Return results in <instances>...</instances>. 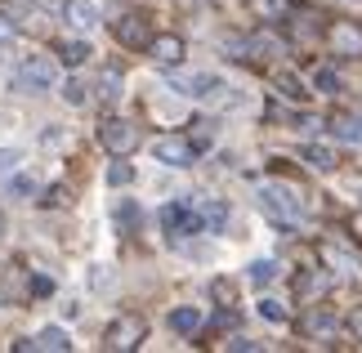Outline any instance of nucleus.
Instances as JSON below:
<instances>
[{
  "label": "nucleus",
  "instance_id": "obj_2",
  "mask_svg": "<svg viewBox=\"0 0 362 353\" xmlns=\"http://www.w3.org/2000/svg\"><path fill=\"white\" fill-rule=\"evenodd\" d=\"M255 202H259V210H264V215H273V219H282V224L300 219V210H304L300 192H296V188H286V183H259Z\"/></svg>",
  "mask_w": 362,
  "mask_h": 353
},
{
  "label": "nucleus",
  "instance_id": "obj_13",
  "mask_svg": "<svg viewBox=\"0 0 362 353\" xmlns=\"http://www.w3.org/2000/svg\"><path fill=\"white\" fill-rule=\"evenodd\" d=\"M86 59H90V45H86V40H59V63L63 67H81Z\"/></svg>",
  "mask_w": 362,
  "mask_h": 353
},
{
  "label": "nucleus",
  "instance_id": "obj_3",
  "mask_svg": "<svg viewBox=\"0 0 362 353\" xmlns=\"http://www.w3.org/2000/svg\"><path fill=\"white\" fill-rule=\"evenodd\" d=\"M59 81V63L49 54H27V59L13 67V86L18 90H54Z\"/></svg>",
  "mask_w": 362,
  "mask_h": 353
},
{
  "label": "nucleus",
  "instance_id": "obj_10",
  "mask_svg": "<svg viewBox=\"0 0 362 353\" xmlns=\"http://www.w3.org/2000/svg\"><path fill=\"white\" fill-rule=\"evenodd\" d=\"M197 215L206 224V233H219V228H228V206L219 202V197H206V202L197 206Z\"/></svg>",
  "mask_w": 362,
  "mask_h": 353
},
{
  "label": "nucleus",
  "instance_id": "obj_34",
  "mask_svg": "<svg viewBox=\"0 0 362 353\" xmlns=\"http://www.w3.org/2000/svg\"><path fill=\"white\" fill-rule=\"evenodd\" d=\"M13 161H18V152H0V170H9Z\"/></svg>",
  "mask_w": 362,
  "mask_h": 353
},
{
  "label": "nucleus",
  "instance_id": "obj_16",
  "mask_svg": "<svg viewBox=\"0 0 362 353\" xmlns=\"http://www.w3.org/2000/svg\"><path fill=\"white\" fill-rule=\"evenodd\" d=\"M67 23H72V27H94V23H99V18H94V5H90V0H67Z\"/></svg>",
  "mask_w": 362,
  "mask_h": 353
},
{
  "label": "nucleus",
  "instance_id": "obj_5",
  "mask_svg": "<svg viewBox=\"0 0 362 353\" xmlns=\"http://www.w3.org/2000/svg\"><path fill=\"white\" fill-rule=\"evenodd\" d=\"M152 157L165 161V166H192V157H197V148H192V139H179V134H161L157 144H152Z\"/></svg>",
  "mask_w": 362,
  "mask_h": 353
},
{
  "label": "nucleus",
  "instance_id": "obj_36",
  "mask_svg": "<svg viewBox=\"0 0 362 353\" xmlns=\"http://www.w3.org/2000/svg\"><path fill=\"white\" fill-rule=\"evenodd\" d=\"M0 224H5V219H0Z\"/></svg>",
  "mask_w": 362,
  "mask_h": 353
},
{
  "label": "nucleus",
  "instance_id": "obj_21",
  "mask_svg": "<svg viewBox=\"0 0 362 353\" xmlns=\"http://www.w3.org/2000/svg\"><path fill=\"white\" fill-rule=\"evenodd\" d=\"M322 255H327V264H340L344 273H354V268H358V260H354L344 246H336V242H327V246H322Z\"/></svg>",
  "mask_w": 362,
  "mask_h": 353
},
{
  "label": "nucleus",
  "instance_id": "obj_4",
  "mask_svg": "<svg viewBox=\"0 0 362 353\" xmlns=\"http://www.w3.org/2000/svg\"><path fill=\"white\" fill-rule=\"evenodd\" d=\"M99 139H103V148L112 152V157H125V152L139 148V130H134L130 121H121V117H107L99 125Z\"/></svg>",
  "mask_w": 362,
  "mask_h": 353
},
{
  "label": "nucleus",
  "instance_id": "obj_14",
  "mask_svg": "<svg viewBox=\"0 0 362 353\" xmlns=\"http://www.w3.org/2000/svg\"><path fill=\"white\" fill-rule=\"evenodd\" d=\"M304 161H309L313 170H336V152L327 144H304Z\"/></svg>",
  "mask_w": 362,
  "mask_h": 353
},
{
  "label": "nucleus",
  "instance_id": "obj_23",
  "mask_svg": "<svg viewBox=\"0 0 362 353\" xmlns=\"http://www.w3.org/2000/svg\"><path fill=\"white\" fill-rule=\"evenodd\" d=\"M259 318H264V322H286L282 300H259Z\"/></svg>",
  "mask_w": 362,
  "mask_h": 353
},
{
  "label": "nucleus",
  "instance_id": "obj_18",
  "mask_svg": "<svg viewBox=\"0 0 362 353\" xmlns=\"http://www.w3.org/2000/svg\"><path fill=\"white\" fill-rule=\"evenodd\" d=\"M250 9H255L264 23H282L286 18V0H250Z\"/></svg>",
  "mask_w": 362,
  "mask_h": 353
},
{
  "label": "nucleus",
  "instance_id": "obj_28",
  "mask_svg": "<svg viewBox=\"0 0 362 353\" xmlns=\"http://www.w3.org/2000/svg\"><path fill=\"white\" fill-rule=\"evenodd\" d=\"M130 179H134V170H130L125 161H117L112 170H107V183H112V188H121V183H130Z\"/></svg>",
  "mask_w": 362,
  "mask_h": 353
},
{
  "label": "nucleus",
  "instance_id": "obj_31",
  "mask_svg": "<svg viewBox=\"0 0 362 353\" xmlns=\"http://www.w3.org/2000/svg\"><path fill=\"white\" fill-rule=\"evenodd\" d=\"M32 295H54V277H32Z\"/></svg>",
  "mask_w": 362,
  "mask_h": 353
},
{
  "label": "nucleus",
  "instance_id": "obj_22",
  "mask_svg": "<svg viewBox=\"0 0 362 353\" xmlns=\"http://www.w3.org/2000/svg\"><path fill=\"white\" fill-rule=\"evenodd\" d=\"M121 86H125V81H121V72H117V67H107V72H103V81H99V94L107 98V103H112V98H121Z\"/></svg>",
  "mask_w": 362,
  "mask_h": 353
},
{
  "label": "nucleus",
  "instance_id": "obj_30",
  "mask_svg": "<svg viewBox=\"0 0 362 353\" xmlns=\"http://www.w3.org/2000/svg\"><path fill=\"white\" fill-rule=\"evenodd\" d=\"M344 331H349V335H354V340H362V304L354 308V313H349V318H344Z\"/></svg>",
  "mask_w": 362,
  "mask_h": 353
},
{
  "label": "nucleus",
  "instance_id": "obj_32",
  "mask_svg": "<svg viewBox=\"0 0 362 353\" xmlns=\"http://www.w3.org/2000/svg\"><path fill=\"white\" fill-rule=\"evenodd\" d=\"M228 349H242V353H250V349H259L255 340H246V335H233V340H228Z\"/></svg>",
  "mask_w": 362,
  "mask_h": 353
},
{
  "label": "nucleus",
  "instance_id": "obj_24",
  "mask_svg": "<svg viewBox=\"0 0 362 353\" xmlns=\"http://www.w3.org/2000/svg\"><path fill=\"white\" fill-rule=\"evenodd\" d=\"M277 90H282L286 98H304V94H309V90H304V86H300V81L291 76V72H282V76H277Z\"/></svg>",
  "mask_w": 362,
  "mask_h": 353
},
{
  "label": "nucleus",
  "instance_id": "obj_35",
  "mask_svg": "<svg viewBox=\"0 0 362 353\" xmlns=\"http://www.w3.org/2000/svg\"><path fill=\"white\" fill-rule=\"evenodd\" d=\"M9 36H13V27H9V23H0V40H9Z\"/></svg>",
  "mask_w": 362,
  "mask_h": 353
},
{
  "label": "nucleus",
  "instance_id": "obj_20",
  "mask_svg": "<svg viewBox=\"0 0 362 353\" xmlns=\"http://www.w3.org/2000/svg\"><path fill=\"white\" fill-rule=\"evenodd\" d=\"M313 90H317V94H340L344 81L331 72V67H317V72H313Z\"/></svg>",
  "mask_w": 362,
  "mask_h": 353
},
{
  "label": "nucleus",
  "instance_id": "obj_26",
  "mask_svg": "<svg viewBox=\"0 0 362 353\" xmlns=\"http://www.w3.org/2000/svg\"><path fill=\"white\" fill-rule=\"evenodd\" d=\"M134 219H139L134 202H121V206H117V228H125V233H130V228H134Z\"/></svg>",
  "mask_w": 362,
  "mask_h": 353
},
{
  "label": "nucleus",
  "instance_id": "obj_33",
  "mask_svg": "<svg viewBox=\"0 0 362 353\" xmlns=\"http://www.w3.org/2000/svg\"><path fill=\"white\" fill-rule=\"evenodd\" d=\"M211 291L219 295V300H228V304H233V287H228V282H224V277H219V282H215V287H211Z\"/></svg>",
  "mask_w": 362,
  "mask_h": 353
},
{
  "label": "nucleus",
  "instance_id": "obj_11",
  "mask_svg": "<svg viewBox=\"0 0 362 353\" xmlns=\"http://www.w3.org/2000/svg\"><path fill=\"white\" fill-rule=\"evenodd\" d=\"M304 335H313V340H322V335L336 331V313H327V308H313V313H304Z\"/></svg>",
  "mask_w": 362,
  "mask_h": 353
},
{
  "label": "nucleus",
  "instance_id": "obj_7",
  "mask_svg": "<svg viewBox=\"0 0 362 353\" xmlns=\"http://www.w3.org/2000/svg\"><path fill=\"white\" fill-rule=\"evenodd\" d=\"M112 36L121 40L125 50H148V40H152V27H148V18H144V13H125V18H117Z\"/></svg>",
  "mask_w": 362,
  "mask_h": 353
},
{
  "label": "nucleus",
  "instance_id": "obj_8",
  "mask_svg": "<svg viewBox=\"0 0 362 353\" xmlns=\"http://www.w3.org/2000/svg\"><path fill=\"white\" fill-rule=\"evenodd\" d=\"M148 54H152L157 67H179V63H184V40H179V36H152Z\"/></svg>",
  "mask_w": 362,
  "mask_h": 353
},
{
  "label": "nucleus",
  "instance_id": "obj_27",
  "mask_svg": "<svg viewBox=\"0 0 362 353\" xmlns=\"http://www.w3.org/2000/svg\"><path fill=\"white\" fill-rule=\"evenodd\" d=\"M32 192H36V179H27V175L9 179V197H32Z\"/></svg>",
  "mask_w": 362,
  "mask_h": 353
},
{
  "label": "nucleus",
  "instance_id": "obj_17",
  "mask_svg": "<svg viewBox=\"0 0 362 353\" xmlns=\"http://www.w3.org/2000/svg\"><path fill=\"white\" fill-rule=\"evenodd\" d=\"M170 327L179 335H192V331L202 327V313H197V308H175V313H170Z\"/></svg>",
  "mask_w": 362,
  "mask_h": 353
},
{
  "label": "nucleus",
  "instance_id": "obj_19",
  "mask_svg": "<svg viewBox=\"0 0 362 353\" xmlns=\"http://www.w3.org/2000/svg\"><path fill=\"white\" fill-rule=\"evenodd\" d=\"M246 277H250V287H269V282L277 277V260H255Z\"/></svg>",
  "mask_w": 362,
  "mask_h": 353
},
{
  "label": "nucleus",
  "instance_id": "obj_15",
  "mask_svg": "<svg viewBox=\"0 0 362 353\" xmlns=\"http://www.w3.org/2000/svg\"><path fill=\"white\" fill-rule=\"evenodd\" d=\"M32 345H36V349H59V353H67V349H72V335H67L63 327H45Z\"/></svg>",
  "mask_w": 362,
  "mask_h": 353
},
{
  "label": "nucleus",
  "instance_id": "obj_25",
  "mask_svg": "<svg viewBox=\"0 0 362 353\" xmlns=\"http://www.w3.org/2000/svg\"><path fill=\"white\" fill-rule=\"evenodd\" d=\"M63 98H67V103H86V98H90V86H86V81H67V86H63Z\"/></svg>",
  "mask_w": 362,
  "mask_h": 353
},
{
  "label": "nucleus",
  "instance_id": "obj_9",
  "mask_svg": "<svg viewBox=\"0 0 362 353\" xmlns=\"http://www.w3.org/2000/svg\"><path fill=\"white\" fill-rule=\"evenodd\" d=\"M331 50L349 54V59H362V27L358 23H336L331 27Z\"/></svg>",
  "mask_w": 362,
  "mask_h": 353
},
{
  "label": "nucleus",
  "instance_id": "obj_1",
  "mask_svg": "<svg viewBox=\"0 0 362 353\" xmlns=\"http://www.w3.org/2000/svg\"><path fill=\"white\" fill-rule=\"evenodd\" d=\"M170 90H179L184 98H211V103H238L233 86H224L215 72H192V76H175Z\"/></svg>",
  "mask_w": 362,
  "mask_h": 353
},
{
  "label": "nucleus",
  "instance_id": "obj_29",
  "mask_svg": "<svg viewBox=\"0 0 362 353\" xmlns=\"http://www.w3.org/2000/svg\"><path fill=\"white\" fill-rule=\"evenodd\" d=\"M309 36H317V23H313V13H304V23L296 18V40H309Z\"/></svg>",
  "mask_w": 362,
  "mask_h": 353
},
{
  "label": "nucleus",
  "instance_id": "obj_12",
  "mask_svg": "<svg viewBox=\"0 0 362 353\" xmlns=\"http://www.w3.org/2000/svg\"><path fill=\"white\" fill-rule=\"evenodd\" d=\"M331 139L362 148V117H336V121H331Z\"/></svg>",
  "mask_w": 362,
  "mask_h": 353
},
{
  "label": "nucleus",
  "instance_id": "obj_6",
  "mask_svg": "<svg viewBox=\"0 0 362 353\" xmlns=\"http://www.w3.org/2000/svg\"><path fill=\"white\" fill-rule=\"evenodd\" d=\"M144 318L139 313H125L121 322H112V327H107V335H103V349H134L139 340H144Z\"/></svg>",
  "mask_w": 362,
  "mask_h": 353
}]
</instances>
